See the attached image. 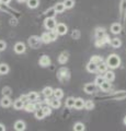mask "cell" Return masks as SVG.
<instances>
[{"label": "cell", "instance_id": "bcb514c9", "mask_svg": "<svg viewBox=\"0 0 126 131\" xmlns=\"http://www.w3.org/2000/svg\"><path fill=\"white\" fill-rule=\"evenodd\" d=\"M10 1H11V0H0V2H1L2 5H8Z\"/></svg>", "mask_w": 126, "mask_h": 131}, {"label": "cell", "instance_id": "d4e9b609", "mask_svg": "<svg viewBox=\"0 0 126 131\" xmlns=\"http://www.w3.org/2000/svg\"><path fill=\"white\" fill-rule=\"evenodd\" d=\"M62 103L58 98H54V100H51V103H50V106L52 108H59Z\"/></svg>", "mask_w": 126, "mask_h": 131}, {"label": "cell", "instance_id": "52a82bcc", "mask_svg": "<svg viewBox=\"0 0 126 131\" xmlns=\"http://www.w3.org/2000/svg\"><path fill=\"white\" fill-rule=\"evenodd\" d=\"M103 78H104L105 81L113 82V81L115 80V73L113 72L112 70H109V69H108V70L103 73Z\"/></svg>", "mask_w": 126, "mask_h": 131}, {"label": "cell", "instance_id": "9c48e42d", "mask_svg": "<svg viewBox=\"0 0 126 131\" xmlns=\"http://www.w3.org/2000/svg\"><path fill=\"white\" fill-rule=\"evenodd\" d=\"M25 45H24L22 42H19L14 45V51L17 52V54H23L24 51H25Z\"/></svg>", "mask_w": 126, "mask_h": 131}, {"label": "cell", "instance_id": "4dcf8cb0", "mask_svg": "<svg viewBox=\"0 0 126 131\" xmlns=\"http://www.w3.org/2000/svg\"><path fill=\"white\" fill-rule=\"evenodd\" d=\"M34 115H35V118H36V119H38V120H41V119H44V117H45V115H44V113H43L42 108L36 109L35 112H34Z\"/></svg>", "mask_w": 126, "mask_h": 131}, {"label": "cell", "instance_id": "2e32d148", "mask_svg": "<svg viewBox=\"0 0 126 131\" xmlns=\"http://www.w3.org/2000/svg\"><path fill=\"white\" fill-rule=\"evenodd\" d=\"M111 86H112V85H111V82H109V81H103L102 82V83H101L100 85H99V88L101 89V90H102V91L103 92H108V91H110V89H111Z\"/></svg>", "mask_w": 126, "mask_h": 131}, {"label": "cell", "instance_id": "603a6c76", "mask_svg": "<svg viewBox=\"0 0 126 131\" xmlns=\"http://www.w3.org/2000/svg\"><path fill=\"white\" fill-rule=\"evenodd\" d=\"M26 5L31 9H35L40 5V0H26Z\"/></svg>", "mask_w": 126, "mask_h": 131}, {"label": "cell", "instance_id": "8992f818", "mask_svg": "<svg viewBox=\"0 0 126 131\" xmlns=\"http://www.w3.org/2000/svg\"><path fill=\"white\" fill-rule=\"evenodd\" d=\"M58 78L60 81H65L69 79V71L67 70L66 68H62L58 71Z\"/></svg>", "mask_w": 126, "mask_h": 131}, {"label": "cell", "instance_id": "7402d4cb", "mask_svg": "<svg viewBox=\"0 0 126 131\" xmlns=\"http://www.w3.org/2000/svg\"><path fill=\"white\" fill-rule=\"evenodd\" d=\"M87 71L90 73H95L98 71V64L93 63V62H89L87 64Z\"/></svg>", "mask_w": 126, "mask_h": 131}, {"label": "cell", "instance_id": "ffe728a7", "mask_svg": "<svg viewBox=\"0 0 126 131\" xmlns=\"http://www.w3.org/2000/svg\"><path fill=\"white\" fill-rule=\"evenodd\" d=\"M109 69V67H108V64H106V62H100L99 64H98V71L96 72H99V73H101V74H102V73H104L105 71H106Z\"/></svg>", "mask_w": 126, "mask_h": 131}, {"label": "cell", "instance_id": "484cf974", "mask_svg": "<svg viewBox=\"0 0 126 131\" xmlns=\"http://www.w3.org/2000/svg\"><path fill=\"white\" fill-rule=\"evenodd\" d=\"M53 95H54L55 98H58V100H60L63 96H64V92L62 89H55L54 92H53Z\"/></svg>", "mask_w": 126, "mask_h": 131}, {"label": "cell", "instance_id": "7a4b0ae2", "mask_svg": "<svg viewBox=\"0 0 126 131\" xmlns=\"http://www.w3.org/2000/svg\"><path fill=\"white\" fill-rule=\"evenodd\" d=\"M27 43H29L30 45V47L31 48H40L41 47V45H42V40H41V37H38V36H36V35H33V36H31V37L27 39Z\"/></svg>", "mask_w": 126, "mask_h": 131}, {"label": "cell", "instance_id": "83f0119b", "mask_svg": "<svg viewBox=\"0 0 126 131\" xmlns=\"http://www.w3.org/2000/svg\"><path fill=\"white\" fill-rule=\"evenodd\" d=\"M75 105V98L74 97H68L66 98V102H65V106L68 108H72Z\"/></svg>", "mask_w": 126, "mask_h": 131}, {"label": "cell", "instance_id": "44dd1931", "mask_svg": "<svg viewBox=\"0 0 126 131\" xmlns=\"http://www.w3.org/2000/svg\"><path fill=\"white\" fill-rule=\"evenodd\" d=\"M24 104H25V103H24L23 101H21L20 98H18V100H15V101H14V103H13V107H14V109H17V110L23 109Z\"/></svg>", "mask_w": 126, "mask_h": 131}, {"label": "cell", "instance_id": "f907efd6", "mask_svg": "<svg viewBox=\"0 0 126 131\" xmlns=\"http://www.w3.org/2000/svg\"><path fill=\"white\" fill-rule=\"evenodd\" d=\"M124 125H125V126H126V116H125V117H124Z\"/></svg>", "mask_w": 126, "mask_h": 131}, {"label": "cell", "instance_id": "ee69618b", "mask_svg": "<svg viewBox=\"0 0 126 131\" xmlns=\"http://www.w3.org/2000/svg\"><path fill=\"white\" fill-rule=\"evenodd\" d=\"M44 103H45L46 105H50V103H51V98H50V97H45V100H44Z\"/></svg>", "mask_w": 126, "mask_h": 131}, {"label": "cell", "instance_id": "ba28073f", "mask_svg": "<svg viewBox=\"0 0 126 131\" xmlns=\"http://www.w3.org/2000/svg\"><path fill=\"white\" fill-rule=\"evenodd\" d=\"M83 90H84V92H86L87 94H92V93L95 92L96 85L94 84V82H93V83H87L83 86Z\"/></svg>", "mask_w": 126, "mask_h": 131}, {"label": "cell", "instance_id": "7c38bea8", "mask_svg": "<svg viewBox=\"0 0 126 131\" xmlns=\"http://www.w3.org/2000/svg\"><path fill=\"white\" fill-rule=\"evenodd\" d=\"M14 130L17 131H24L25 130V122L22 120H18L14 124Z\"/></svg>", "mask_w": 126, "mask_h": 131}, {"label": "cell", "instance_id": "9a60e30c", "mask_svg": "<svg viewBox=\"0 0 126 131\" xmlns=\"http://www.w3.org/2000/svg\"><path fill=\"white\" fill-rule=\"evenodd\" d=\"M53 8H54V10H55L56 13H63V12L66 10V8H65L63 2H57Z\"/></svg>", "mask_w": 126, "mask_h": 131}, {"label": "cell", "instance_id": "60d3db41", "mask_svg": "<svg viewBox=\"0 0 126 131\" xmlns=\"http://www.w3.org/2000/svg\"><path fill=\"white\" fill-rule=\"evenodd\" d=\"M57 14L55 12V10H54V8H52V9H50L47 11V16H51V18H55V15Z\"/></svg>", "mask_w": 126, "mask_h": 131}, {"label": "cell", "instance_id": "681fc988", "mask_svg": "<svg viewBox=\"0 0 126 131\" xmlns=\"http://www.w3.org/2000/svg\"><path fill=\"white\" fill-rule=\"evenodd\" d=\"M26 1V0H18V2H20V3H21V2H25Z\"/></svg>", "mask_w": 126, "mask_h": 131}, {"label": "cell", "instance_id": "6da1fadb", "mask_svg": "<svg viewBox=\"0 0 126 131\" xmlns=\"http://www.w3.org/2000/svg\"><path fill=\"white\" fill-rule=\"evenodd\" d=\"M106 64L110 69H116L121 66V58L119 55L111 54L106 59Z\"/></svg>", "mask_w": 126, "mask_h": 131}, {"label": "cell", "instance_id": "816d5d0a", "mask_svg": "<svg viewBox=\"0 0 126 131\" xmlns=\"http://www.w3.org/2000/svg\"><path fill=\"white\" fill-rule=\"evenodd\" d=\"M1 6H2V3H1V2H0V9H1Z\"/></svg>", "mask_w": 126, "mask_h": 131}, {"label": "cell", "instance_id": "c3c4849f", "mask_svg": "<svg viewBox=\"0 0 126 131\" xmlns=\"http://www.w3.org/2000/svg\"><path fill=\"white\" fill-rule=\"evenodd\" d=\"M72 36H74V37H78V36H79V32L76 31V34H75V33H72Z\"/></svg>", "mask_w": 126, "mask_h": 131}, {"label": "cell", "instance_id": "d6a6232c", "mask_svg": "<svg viewBox=\"0 0 126 131\" xmlns=\"http://www.w3.org/2000/svg\"><path fill=\"white\" fill-rule=\"evenodd\" d=\"M9 66L6 64V63H1L0 64V74H7L9 72Z\"/></svg>", "mask_w": 126, "mask_h": 131}, {"label": "cell", "instance_id": "7dc6e473", "mask_svg": "<svg viewBox=\"0 0 126 131\" xmlns=\"http://www.w3.org/2000/svg\"><path fill=\"white\" fill-rule=\"evenodd\" d=\"M0 131H6V127L2 124H0Z\"/></svg>", "mask_w": 126, "mask_h": 131}, {"label": "cell", "instance_id": "5bb4252c", "mask_svg": "<svg viewBox=\"0 0 126 131\" xmlns=\"http://www.w3.org/2000/svg\"><path fill=\"white\" fill-rule=\"evenodd\" d=\"M84 106V101L82 100L81 97H78V98H75V105L74 107L76 109H82Z\"/></svg>", "mask_w": 126, "mask_h": 131}, {"label": "cell", "instance_id": "30bf717a", "mask_svg": "<svg viewBox=\"0 0 126 131\" xmlns=\"http://www.w3.org/2000/svg\"><path fill=\"white\" fill-rule=\"evenodd\" d=\"M23 109L25 110V112H27V113H34L35 112L34 103H33V102H26V103L24 104Z\"/></svg>", "mask_w": 126, "mask_h": 131}, {"label": "cell", "instance_id": "e575fe53", "mask_svg": "<svg viewBox=\"0 0 126 131\" xmlns=\"http://www.w3.org/2000/svg\"><path fill=\"white\" fill-rule=\"evenodd\" d=\"M84 129H86V127H84V125L82 122H76L75 126H74L75 131H84Z\"/></svg>", "mask_w": 126, "mask_h": 131}, {"label": "cell", "instance_id": "f35d334b", "mask_svg": "<svg viewBox=\"0 0 126 131\" xmlns=\"http://www.w3.org/2000/svg\"><path fill=\"white\" fill-rule=\"evenodd\" d=\"M104 45H105V42H104L103 38H96L95 39V46L96 47H102Z\"/></svg>", "mask_w": 126, "mask_h": 131}, {"label": "cell", "instance_id": "d590c367", "mask_svg": "<svg viewBox=\"0 0 126 131\" xmlns=\"http://www.w3.org/2000/svg\"><path fill=\"white\" fill-rule=\"evenodd\" d=\"M64 6L66 9H71L75 6V0H64Z\"/></svg>", "mask_w": 126, "mask_h": 131}, {"label": "cell", "instance_id": "3957f363", "mask_svg": "<svg viewBox=\"0 0 126 131\" xmlns=\"http://www.w3.org/2000/svg\"><path fill=\"white\" fill-rule=\"evenodd\" d=\"M57 22H56L55 18H51V16H47V18L44 20V26H45L46 30L51 31V30H55V26Z\"/></svg>", "mask_w": 126, "mask_h": 131}, {"label": "cell", "instance_id": "1f68e13d", "mask_svg": "<svg viewBox=\"0 0 126 131\" xmlns=\"http://www.w3.org/2000/svg\"><path fill=\"white\" fill-rule=\"evenodd\" d=\"M67 61H68V55L66 52H63V54L58 57V62L62 63V64H65Z\"/></svg>", "mask_w": 126, "mask_h": 131}, {"label": "cell", "instance_id": "ab89813d", "mask_svg": "<svg viewBox=\"0 0 126 131\" xmlns=\"http://www.w3.org/2000/svg\"><path fill=\"white\" fill-rule=\"evenodd\" d=\"M2 94H3V96H9L10 94H11V89L8 88V86L3 88L2 89Z\"/></svg>", "mask_w": 126, "mask_h": 131}, {"label": "cell", "instance_id": "f6af8a7d", "mask_svg": "<svg viewBox=\"0 0 126 131\" xmlns=\"http://www.w3.org/2000/svg\"><path fill=\"white\" fill-rule=\"evenodd\" d=\"M126 9V0H123V2H122V10H125Z\"/></svg>", "mask_w": 126, "mask_h": 131}, {"label": "cell", "instance_id": "b9f144b4", "mask_svg": "<svg viewBox=\"0 0 126 131\" xmlns=\"http://www.w3.org/2000/svg\"><path fill=\"white\" fill-rule=\"evenodd\" d=\"M7 48V44L3 40H0V51H3Z\"/></svg>", "mask_w": 126, "mask_h": 131}, {"label": "cell", "instance_id": "74e56055", "mask_svg": "<svg viewBox=\"0 0 126 131\" xmlns=\"http://www.w3.org/2000/svg\"><path fill=\"white\" fill-rule=\"evenodd\" d=\"M104 81V78H103V75H98L96 78H95V80H94V84L96 85V86H99V85L102 83V82Z\"/></svg>", "mask_w": 126, "mask_h": 131}, {"label": "cell", "instance_id": "836d02e7", "mask_svg": "<svg viewBox=\"0 0 126 131\" xmlns=\"http://www.w3.org/2000/svg\"><path fill=\"white\" fill-rule=\"evenodd\" d=\"M41 40H42L43 44H50V43H52L51 39H50V36H48V33H43V34L41 35Z\"/></svg>", "mask_w": 126, "mask_h": 131}, {"label": "cell", "instance_id": "f546056e", "mask_svg": "<svg viewBox=\"0 0 126 131\" xmlns=\"http://www.w3.org/2000/svg\"><path fill=\"white\" fill-rule=\"evenodd\" d=\"M102 61H103V58L101 56H98V55L92 56L91 58H90V62H93V63H95V64H99L100 62H102Z\"/></svg>", "mask_w": 126, "mask_h": 131}, {"label": "cell", "instance_id": "cb8c5ba5", "mask_svg": "<svg viewBox=\"0 0 126 131\" xmlns=\"http://www.w3.org/2000/svg\"><path fill=\"white\" fill-rule=\"evenodd\" d=\"M53 92H54V90H53L51 86L44 88V89H43V91H42L43 95L45 96V97H51V96H53Z\"/></svg>", "mask_w": 126, "mask_h": 131}, {"label": "cell", "instance_id": "7bdbcfd3", "mask_svg": "<svg viewBox=\"0 0 126 131\" xmlns=\"http://www.w3.org/2000/svg\"><path fill=\"white\" fill-rule=\"evenodd\" d=\"M20 100L23 101L24 103H26V102H29V100H27V96H26V95H24V94H23V95L20 96Z\"/></svg>", "mask_w": 126, "mask_h": 131}, {"label": "cell", "instance_id": "e0dca14e", "mask_svg": "<svg viewBox=\"0 0 126 131\" xmlns=\"http://www.w3.org/2000/svg\"><path fill=\"white\" fill-rule=\"evenodd\" d=\"M26 96H27V100H29V102H36V101H38V97L40 95L36 92H30L29 94H26Z\"/></svg>", "mask_w": 126, "mask_h": 131}, {"label": "cell", "instance_id": "4316f807", "mask_svg": "<svg viewBox=\"0 0 126 131\" xmlns=\"http://www.w3.org/2000/svg\"><path fill=\"white\" fill-rule=\"evenodd\" d=\"M83 108H84V109H87V110H92L93 108H94V103H93L91 100H88V101L84 102Z\"/></svg>", "mask_w": 126, "mask_h": 131}, {"label": "cell", "instance_id": "4fadbf2b", "mask_svg": "<svg viewBox=\"0 0 126 131\" xmlns=\"http://www.w3.org/2000/svg\"><path fill=\"white\" fill-rule=\"evenodd\" d=\"M11 98L9 96H3L1 98V101H0V105H1V107H9L11 105Z\"/></svg>", "mask_w": 126, "mask_h": 131}, {"label": "cell", "instance_id": "f1b7e54d", "mask_svg": "<svg viewBox=\"0 0 126 131\" xmlns=\"http://www.w3.org/2000/svg\"><path fill=\"white\" fill-rule=\"evenodd\" d=\"M47 33H48V36H50L51 42H55V40L57 39L58 34H57V32H56L55 30H51L50 32H47Z\"/></svg>", "mask_w": 126, "mask_h": 131}, {"label": "cell", "instance_id": "d6986e66", "mask_svg": "<svg viewBox=\"0 0 126 131\" xmlns=\"http://www.w3.org/2000/svg\"><path fill=\"white\" fill-rule=\"evenodd\" d=\"M105 35H106V33H105V30L103 27H98L95 30V38H103Z\"/></svg>", "mask_w": 126, "mask_h": 131}, {"label": "cell", "instance_id": "8d00e7d4", "mask_svg": "<svg viewBox=\"0 0 126 131\" xmlns=\"http://www.w3.org/2000/svg\"><path fill=\"white\" fill-rule=\"evenodd\" d=\"M42 110H43V113L45 116H50L52 114V107L50 105H46V106H44V107H42Z\"/></svg>", "mask_w": 126, "mask_h": 131}, {"label": "cell", "instance_id": "277c9868", "mask_svg": "<svg viewBox=\"0 0 126 131\" xmlns=\"http://www.w3.org/2000/svg\"><path fill=\"white\" fill-rule=\"evenodd\" d=\"M55 31L57 32L58 35H66L68 32V27L64 23H57L55 26Z\"/></svg>", "mask_w": 126, "mask_h": 131}, {"label": "cell", "instance_id": "ac0fdd59", "mask_svg": "<svg viewBox=\"0 0 126 131\" xmlns=\"http://www.w3.org/2000/svg\"><path fill=\"white\" fill-rule=\"evenodd\" d=\"M110 45H111L113 48H120L122 46V40L120 38H117V37L112 38L111 42H110Z\"/></svg>", "mask_w": 126, "mask_h": 131}, {"label": "cell", "instance_id": "5b68a950", "mask_svg": "<svg viewBox=\"0 0 126 131\" xmlns=\"http://www.w3.org/2000/svg\"><path fill=\"white\" fill-rule=\"evenodd\" d=\"M38 63H40L41 67H43V68L48 67V66L51 64V58H50L48 56H46V55H43V56L40 58Z\"/></svg>", "mask_w": 126, "mask_h": 131}, {"label": "cell", "instance_id": "8fae6325", "mask_svg": "<svg viewBox=\"0 0 126 131\" xmlns=\"http://www.w3.org/2000/svg\"><path fill=\"white\" fill-rule=\"evenodd\" d=\"M122 31V25L120 23H113L111 25V32L113 33V34H120Z\"/></svg>", "mask_w": 126, "mask_h": 131}]
</instances>
